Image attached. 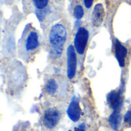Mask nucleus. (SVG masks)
<instances>
[{
  "label": "nucleus",
  "instance_id": "nucleus-3",
  "mask_svg": "<svg viewBox=\"0 0 131 131\" xmlns=\"http://www.w3.org/2000/svg\"><path fill=\"white\" fill-rule=\"evenodd\" d=\"M24 9L28 12H34L42 27L45 28L48 21H51L50 19L51 14V0H23Z\"/></svg>",
  "mask_w": 131,
  "mask_h": 131
},
{
  "label": "nucleus",
  "instance_id": "nucleus-8",
  "mask_svg": "<svg viewBox=\"0 0 131 131\" xmlns=\"http://www.w3.org/2000/svg\"><path fill=\"white\" fill-rule=\"evenodd\" d=\"M81 110L80 107L79 101L75 97H73L67 109V114L73 122H78L81 117Z\"/></svg>",
  "mask_w": 131,
  "mask_h": 131
},
{
  "label": "nucleus",
  "instance_id": "nucleus-16",
  "mask_svg": "<svg viewBox=\"0 0 131 131\" xmlns=\"http://www.w3.org/2000/svg\"><path fill=\"white\" fill-rule=\"evenodd\" d=\"M75 131H84V124H81V126H79L78 128H77Z\"/></svg>",
  "mask_w": 131,
  "mask_h": 131
},
{
  "label": "nucleus",
  "instance_id": "nucleus-2",
  "mask_svg": "<svg viewBox=\"0 0 131 131\" xmlns=\"http://www.w3.org/2000/svg\"><path fill=\"white\" fill-rule=\"evenodd\" d=\"M43 45H45V40L38 30L31 25H27L18 41V57L21 61L28 63L31 61Z\"/></svg>",
  "mask_w": 131,
  "mask_h": 131
},
{
  "label": "nucleus",
  "instance_id": "nucleus-12",
  "mask_svg": "<svg viewBox=\"0 0 131 131\" xmlns=\"http://www.w3.org/2000/svg\"><path fill=\"white\" fill-rule=\"evenodd\" d=\"M122 120V116L118 110H115L109 117L108 121L111 127L115 131L118 130Z\"/></svg>",
  "mask_w": 131,
  "mask_h": 131
},
{
  "label": "nucleus",
  "instance_id": "nucleus-15",
  "mask_svg": "<svg viewBox=\"0 0 131 131\" xmlns=\"http://www.w3.org/2000/svg\"><path fill=\"white\" fill-rule=\"evenodd\" d=\"M93 2H94V0H84V3L85 7L87 8H91L92 6Z\"/></svg>",
  "mask_w": 131,
  "mask_h": 131
},
{
  "label": "nucleus",
  "instance_id": "nucleus-9",
  "mask_svg": "<svg viewBox=\"0 0 131 131\" xmlns=\"http://www.w3.org/2000/svg\"><path fill=\"white\" fill-rule=\"evenodd\" d=\"M115 56L121 68H124L125 66V59L127 55L128 50L127 48L122 45V43L118 40H115Z\"/></svg>",
  "mask_w": 131,
  "mask_h": 131
},
{
  "label": "nucleus",
  "instance_id": "nucleus-13",
  "mask_svg": "<svg viewBox=\"0 0 131 131\" xmlns=\"http://www.w3.org/2000/svg\"><path fill=\"white\" fill-rule=\"evenodd\" d=\"M84 15V8L82 7L81 5L78 4L74 6V16L77 20H80L82 18V17Z\"/></svg>",
  "mask_w": 131,
  "mask_h": 131
},
{
  "label": "nucleus",
  "instance_id": "nucleus-11",
  "mask_svg": "<svg viewBox=\"0 0 131 131\" xmlns=\"http://www.w3.org/2000/svg\"><path fill=\"white\" fill-rule=\"evenodd\" d=\"M107 102L111 109L114 111L118 110L123 104L121 93L117 91H111L107 95Z\"/></svg>",
  "mask_w": 131,
  "mask_h": 131
},
{
  "label": "nucleus",
  "instance_id": "nucleus-6",
  "mask_svg": "<svg viewBox=\"0 0 131 131\" xmlns=\"http://www.w3.org/2000/svg\"><path fill=\"white\" fill-rule=\"evenodd\" d=\"M61 118V112L58 108L51 107L45 111L42 118V123L47 129L52 130L58 124Z\"/></svg>",
  "mask_w": 131,
  "mask_h": 131
},
{
  "label": "nucleus",
  "instance_id": "nucleus-5",
  "mask_svg": "<svg viewBox=\"0 0 131 131\" xmlns=\"http://www.w3.org/2000/svg\"><path fill=\"white\" fill-rule=\"evenodd\" d=\"M78 54L74 46L69 45L66 51V74L69 80H73L77 73Z\"/></svg>",
  "mask_w": 131,
  "mask_h": 131
},
{
  "label": "nucleus",
  "instance_id": "nucleus-7",
  "mask_svg": "<svg viewBox=\"0 0 131 131\" xmlns=\"http://www.w3.org/2000/svg\"><path fill=\"white\" fill-rule=\"evenodd\" d=\"M64 82H66V81L61 75L49 77L45 82V92L49 95H54L58 92L61 84H64Z\"/></svg>",
  "mask_w": 131,
  "mask_h": 131
},
{
  "label": "nucleus",
  "instance_id": "nucleus-14",
  "mask_svg": "<svg viewBox=\"0 0 131 131\" xmlns=\"http://www.w3.org/2000/svg\"><path fill=\"white\" fill-rule=\"evenodd\" d=\"M124 122L128 124H131V111H129L124 116Z\"/></svg>",
  "mask_w": 131,
  "mask_h": 131
},
{
  "label": "nucleus",
  "instance_id": "nucleus-10",
  "mask_svg": "<svg viewBox=\"0 0 131 131\" xmlns=\"http://www.w3.org/2000/svg\"><path fill=\"white\" fill-rule=\"evenodd\" d=\"M104 18V8L101 3H98L95 5L92 13V24L94 27H100Z\"/></svg>",
  "mask_w": 131,
  "mask_h": 131
},
{
  "label": "nucleus",
  "instance_id": "nucleus-4",
  "mask_svg": "<svg viewBox=\"0 0 131 131\" xmlns=\"http://www.w3.org/2000/svg\"><path fill=\"white\" fill-rule=\"evenodd\" d=\"M89 31L84 27H79L74 38V46L77 51V54L80 58H84L85 54L88 41H89Z\"/></svg>",
  "mask_w": 131,
  "mask_h": 131
},
{
  "label": "nucleus",
  "instance_id": "nucleus-1",
  "mask_svg": "<svg viewBox=\"0 0 131 131\" xmlns=\"http://www.w3.org/2000/svg\"><path fill=\"white\" fill-rule=\"evenodd\" d=\"M68 31L66 26L57 23L51 27L45 40V47L48 52V59L54 66H62L66 60Z\"/></svg>",
  "mask_w": 131,
  "mask_h": 131
}]
</instances>
